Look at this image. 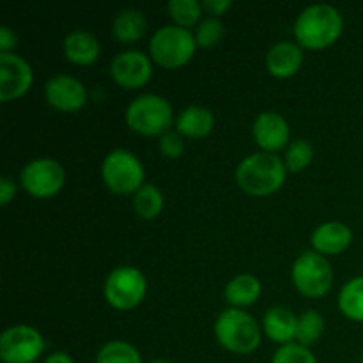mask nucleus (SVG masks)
Segmentation results:
<instances>
[{"instance_id":"1","label":"nucleus","mask_w":363,"mask_h":363,"mask_svg":"<svg viewBox=\"0 0 363 363\" xmlns=\"http://www.w3.org/2000/svg\"><path fill=\"white\" fill-rule=\"evenodd\" d=\"M344 30V20L339 9L328 4H314L298 14L294 21V35L298 45L308 50H323L332 46Z\"/></svg>"},{"instance_id":"2","label":"nucleus","mask_w":363,"mask_h":363,"mask_svg":"<svg viewBox=\"0 0 363 363\" xmlns=\"http://www.w3.org/2000/svg\"><path fill=\"white\" fill-rule=\"evenodd\" d=\"M286 163L272 152H254L236 169L238 186L254 197L275 194L286 183Z\"/></svg>"},{"instance_id":"3","label":"nucleus","mask_w":363,"mask_h":363,"mask_svg":"<svg viewBox=\"0 0 363 363\" xmlns=\"http://www.w3.org/2000/svg\"><path fill=\"white\" fill-rule=\"evenodd\" d=\"M215 337L229 353L250 354L261 346V326L241 308H227L216 319Z\"/></svg>"},{"instance_id":"4","label":"nucleus","mask_w":363,"mask_h":363,"mask_svg":"<svg viewBox=\"0 0 363 363\" xmlns=\"http://www.w3.org/2000/svg\"><path fill=\"white\" fill-rule=\"evenodd\" d=\"M172 105L163 96L142 94L135 98L126 108V123L135 133L144 137H156L170 131Z\"/></svg>"},{"instance_id":"5","label":"nucleus","mask_w":363,"mask_h":363,"mask_svg":"<svg viewBox=\"0 0 363 363\" xmlns=\"http://www.w3.org/2000/svg\"><path fill=\"white\" fill-rule=\"evenodd\" d=\"M195 48V35L188 28L177 25H165L158 28L149 43L151 59L167 69H176L190 62Z\"/></svg>"},{"instance_id":"6","label":"nucleus","mask_w":363,"mask_h":363,"mask_svg":"<svg viewBox=\"0 0 363 363\" xmlns=\"http://www.w3.org/2000/svg\"><path fill=\"white\" fill-rule=\"evenodd\" d=\"M101 176L106 188L117 195L137 194L144 186V165L133 152L116 149L103 160Z\"/></svg>"},{"instance_id":"7","label":"nucleus","mask_w":363,"mask_h":363,"mask_svg":"<svg viewBox=\"0 0 363 363\" xmlns=\"http://www.w3.org/2000/svg\"><path fill=\"white\" fill-rule=\"evenodd\" d=\"M291 279L305 298H323L332 289V264L318 252H305L294 261Z\"/></svg>"},{"instance_id":"8","label":"nucleus","mask_w":363,"mask_h":363,"mask_svg":"<svg viewBox=\"0 0 363 363\" xmlns=\"http://www.w3.org/2000/svg\"><path fill=\"white\" fill-rule=\"evenodd\" d=\"M105 298L117 311H131L142 303L147 291V280L133 266H119L105 280Z\"/></svg>"},{"instance_id":"9","label":"nucleus","mask_w":363,"mask_h":363,"mask_svg":"<svg viewBox=\"0 0 363 363\" xmlns=\"http://www.w3.org/2000/svg\"><path fill=\"white\" fill-rule=\"evenodd\" d=\"M66 172L57 160L39 158L27 163L20 174V183L28 195L35 199L55 197L64 186Z\"/></svg>"},{"instance_id":"10","label":"nucleus","mask_w":363,"mask_h":363,"mask_svg":"<svg viewBox=\"0 0 363 363\" xmlns=\"http://www.w3.org/2000/svg\"><path fill=\"white\" fill-rule=\"evenodd\" d=\"M43 351L45 339L32 326H13L0 335V360L4 363H34Z\"/></svg>"},{"instance_id":"11","label":"nucleus","mask_w":363,"mask_h":363,"mask_svg":"<svg viewBox=\"0 0 363 363\" xmlns=\"http://www.w3.org/2000/svg\"><path fill=\"white\" fill-rule=\"evenodd\" d=\"M34 80L30 64L14 53H0V101H14L28 92Z\"/></svg>"},{"instance_id":"12","label":"nucleus","mask_w":363,"mask_h":363,"mask_svg":"<svg viewBox=\"0 0 363 363\" xmlns=\"http://www.w3.org/2000/svg\"><path fill=\"white\" fill-rule=\"evenodd\" d=\"M152 64L145 53L128 50L119 53L110 64V77L123 89H140L151 80Z\"/></svg>"},{"instance_id":"13","label":"nucleus","mask_w":363,"mask_h":363,"mask_svg":"<svg viewBox=\"0 0 363 363\" xmlns=\"http://www.w3.org/2000/svg\"><path fill=\"white\" fill-rule=\"evenodd\" d=\"M45 98L52 108L64 113H73L87 103V91L80 80L67 74H59L46 82Z\"/></svg>"},{"instance_id":"14","label":"nucleus","mask_w":363,"mask_h":363,"mask_svg":"<svg viewBox=\"0 0 363 363\" xmlns=\"http://www.w3.org/2000/svg\"><path fill=\"white\" fill-rule=\"evenodd\" d=\"M291 130L287 121L277 112L259 113L254 123V138L262 152H272L284 149L289 142Z\"/></svg>"},{"instance_id":"15","label":"nucleus","mask_w":363,"mask_h":363,"mask_svg":"<svg viewBox=\"0 0 363 363\" xmlns=\"http://www.w3.org/2000/svg\"><path fill=\"white\" fill-rule=\"evenodd\" d=\"M353 241V233L342 222H326L315 227L311 243L314 250L321 255H337L347 250Z\"/></svg>"},{"instance_id":"16","label":"nucleus","mask_w":363,"mask_h":363,"mask_svg":"<svg viewBox=\"0 0 363 363\" xmlns=\"http://www.w3.org/2000/svg\"><path fill=\"white\" fill-rule=\"evenodd\" d=\"M303 64V52L296 43L282 41L272 46L266 55V69L275 78H289L300 71Z\"/></svg>"},{"instance_id":"17","label":"nucleus","mask_w":363,"mask_h":363,"mask_svg":"<svg viewBox=\"0 0 363 363\" xmlns=\"http://www.w3.org/2000/svg\"><path fill=\"white\" fill-rule=\"evenodd\" d=\"M262 328L264 333L273 340V342L286 346L296 340V330H298V318L284 307H273L269 308L262 319Z\"/></svg>"},{"instance_id":"18","label":"nucleus","mask_w":363,"mask_h":363,"mask_svg":"<svg viewBox=\"0 0 363 363\" xmlns=\"http://www.w3.org/2000/svg\"><path fill=\"white\" fill-rule=\"evenodd\" d=\"M64 53L69 62L77 66H89L98 60L99 43L91 32L73 30L64 39Z\"/></svg>"},{"instance_id":"19","label":"nucleus","mask_w":363,"mask_h":363,"mask_svg":"<svg viewBox=\"0 0 363 363\" xmlns=\"http://www.w3.org/2000/svg\"><path fill=\"white\" fill-rule=\"evenodd\" d=\"M176 128L183 137L204 138L215 128V116L206 106H188L177 116Z\"/></svg>"},{"instance_id":"20","label":"nucleus","mask_w":363,"mask_h":363,"mask_svg":"<svg viewBox=\"0 0 363 363\" xmlns=\"http://www.w3.org/2000/svg\"><path fill=\"white\" fill-rule=\"evenodd\" d=\"M261 282L257 277L250 275V273H243L238 275L227 284L225 287V300L227 303L233 305L234 308L250 307L261 296Z\"/></svg>"},{"instance_id":"21","label":"nucleus","mask_w":363,"mask_h":363,"mask_svg":"<svg viewBox=\"0 0 363 363\" xmlns=\"http://www.w3.org/2000/svg\"><path fill=\"white\" fill-rule=\"evenodd\" d=\"M147 20L138 9H124L112 23V34L121 43H135L145 34Z\"/></svg>"},{"instance_id":"22","label":"nucleus","mask_w":363,"mask_h":363,"mask_svg":"<svg viewBox=\"0 0 363 363\" xmlns=\"http://www.w3.org/2000/svg\"><path fill=\"white\" fill-rule=\"evenodd\" d=\"M339 308L351 321L363 323V277L344 284L339 293Z\"/></svg>"},{"instance_id":"23","label":"nucleus","mask_w":363,"mask_h":363,"mask_svg":"<svg viewBox=\"0 0 363 363\" xmlns=\"http://www.w3.org/2000/svg\"><path fill=\"white\" fill-rule=\"evenodd\" d=\"M133 208L140 218L152 220L160 216L163 209V195L155 184H144L140 190L135 194Z\"/></svg>"},{"instance_id":"24","label":"nucleus","mask_w":363,"mask_h":363,"mask_svg":"<svg viewBox=\"0 0 363 363\" xmlns=\"http://www.w3.org/2000/svg\"><path fill=\"white\" fill-rule=\"evenodd\" d=\"M96 363H142L138 350L124 340H110L96 354Z\"/></svg>"},{"instance_id":"25","label":"nucleus","mask_w":363,"mask_h":363,"mask_svg":"<svg viewBox=\"0 0 363 363\" xmlns=\"http://www.w3.org/2000/svg\"><path fill=\"white\" fill-rule=\"evenodd\" d=\"M325 332V319L318 311H305L298 318L296 340L301 346H314Z\"/></svg>"},{"instance_id":"26","label":"nucleus","mask_w":363,"mask_h":363,"mask_svg":"<svg viewBox=\"0 0 363 363\" xmlns=\"http://www.w3.org/2000/svg\"><path fill=\"white\" fill-rule=\"evenodd\" d=\"M167 9H169L170 18L176 21L177 27L190 28L199 23L202 4H199L197 0H170Z\"/></svg>"},{"instance_id":"27","label":"nucleus","mask_w":363,"mask_h":363,"mask_svg":"<svg viewBox=\"0 0 363 363\" xmlns=\"http://www.w3.org/2000/svg\"><path fill=\"white\" fill-rule=\"evenodd\" d=\"M314 160V147L308 140H294L286 151V169L287 172H301L307 169Z\"/></svg>"},{"instance_id":"28","label":"nucleus","mask_w":363,"mask_h":363,"mask_svg":"<svg viewBox=\"0 0 363 363\" xmlns=\"http://www.w3.org/2000/svg\"><path fill=\"white\" fill-rule=\"evenodd\" d=\"M223 35H225V25L218 18L211 16L199 23L195 30V43L201 48H213L222 41Z\"/></svg>"},{"instance_id":"29","label":"nucleus","mask_w":363,"mask_h":363,"mask_svg":"<svg viewBox=\"0 0 363 363\" xmlns=\"http://www.w3.org/2000/svg\"><path fill=\"white\" fill-rule=\"evenodd\" d=\"M272 363H318V360L308 347L298 342H291L277 350Z\"/></svg>"},{"instance_id":"30","label":"nucleus","mask_w":363,"mask_h":363,"mask_svg":"<svg viewBox=\"0 0 363 363\" xmlns=\"http://www.w3.org/2000/svg\"><path fill=\"white\" fill-rule=\"evenodd\" d=\"M160 151L165 158L176 160L184 151V138L179 131H167L160 137Z\"/></svg>"},{"instance_id":"31","label":"nucleus","mask_w":363,"mask_h":363,"mask_svg":"<svg viewBox=\"0 0 363 363\" xmlns=\"http://www.w3.org/2000/svg\"><path fill=\"white\" fill-rule=\"evenodd\" d=\"M230 7H233V2H230V0H206V2H202V9H206L215 18L222 16L225 11L230 9Z\"/></svg>"},{"instance_id":"32","label":"nucleus","mask_w":363,"mask_h":363,"mask_svg":"<svg viewBox=\"0 0 363 363\" xmlns=\"http://www.w3.org/2000/svg\"><path fill=\"white\" fill-rule=\"evenodd\" d=\"M16 41V34L9 27H0V53H11V50L18 45Z\"/></svg>"},{"instance_id":"33","label":"nucleus","mask_w":363,"mask_h":363,"mask_svg":"<svg viewBox=\"0 0 363 363\" xmlns=\"http://www.w3.org/2000/svg\"><path fill=\"white\" fill-rule=\"evenodd\" d=\"M16 194V184L9 177H0V204L7 206L14 199Z\"/></svg>"},{"instance_id":"34","label":"nucleus","mask_w":363,"mask_h":363,"mask_svg":"<svg viewBox=\"0 0 363 363\" xmlns=\"http://www.w3.org/2000/svg\"><path fill=\"white\" fill-rule=\"evenodd\" d=\"M43 363H74V362L66 351H55V353H52L50 357H46V360Z\"/></svg>"},{"instance_id":"35","label":"nucleus","mask_w":363,"mask_h":363,"mask_svg":"<svg viewBox=\"0 0 363 363\" xmlns=\"http://www.w3.org/2000/svg\"><path fill=\"white\" fill-rule=\"evenodd\" d=\"M151 363H170V362H165V360H155V362H151Z\"/></svg>"},{"instance_id":"36","label":"nucleus","mask_w":363,"mask_h":363,"mask_svg":"<svg viewBox=\"0 0 363 363\" xmlns=\"http://www.w3.org/2000/svg\"><path fill=\"white\" fill-rule=\"evenodd\" d=\"M360 363H363V357H362V360H360Z\"/></svg>"}]
</instances>
